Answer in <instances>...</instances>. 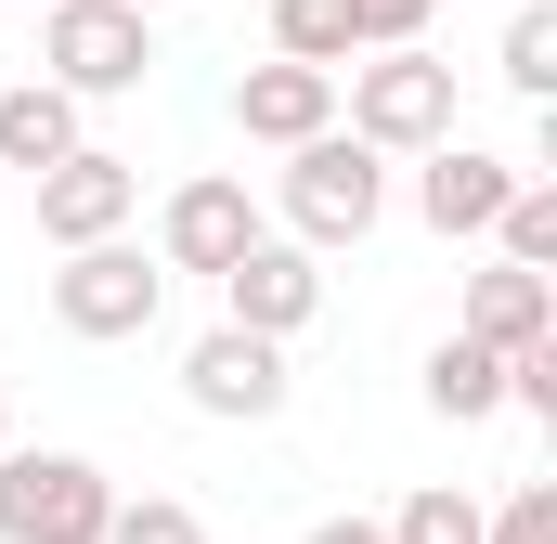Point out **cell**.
<instances>
[{"instance_id": "1", "label": "cell", "mask_w": 557, "mask_h": 544, "mask_svg": "<svg viewBox=\"0 0 557 544\" xmlns=\"http://www.w3.org/2000/svg\"><path fill=\"white\" fill-rule=\"evenodd\" d=\"M376 221H389V156L363 131L285 143V234H298V247H363Z\"/></svg>"}, {"instance_id": "2", "label": "cell", "mask_w": 557, "mask_h": 544, "mask_svg": "<svg viewBox=\"0 0 557 544\" xmlns=\"http://www.w3.org/2000/svg\"><path fill=\"white\" fill-rule=\"evenodd\" d=\"M337 91H350V131L376 143V156H428V143L454 131V65H441L428 39L350 52V65H337Z\"/></svg>"}, {"instance_id": "3", "label": "cell", "mask_w": 557, "mask_h": 544, "mask_svg": "<svg viewBox=\"0 0 557 544\" xmlns=\"http://www.w3.org/2000/svg\"><path fill=\"white\" fill-rule=\"evenodd\" d=\"M104 519H117V480L91 454L0 441V544H104Z\"/></svg>"}, {"instance_id": "4", "label": "cell", "mask_w": 557, "mask_h": 544, "mask_svg": "<svg viewBox=\"0 0 557 544\" xmlns=\"http://www.w3.org/2000/svg\"><path fill=\"white\" fill-rule=\"evenodd\" d=\"M156 311H169V260H143L131 234H91V247H65V272H52V324H65V337L117 350V337H143Z\"/></svg>"}, {"instance_id": "5", "label": "cell", "mask_w": 557, "mask_h": 544, "mask_svg": "<svg viewBox=\"0 0 557 544\" xmlns=\"http://www.w3.org/2000/svg\"><path fill=\"white\" fill-rule=\"evenodd\" d=\"M39 65H52L78 104L143 91V65H156V13H143V0H39Z\"/></svg>"}, {"instance_id": "6", "label": "cell", "mask_w": 557, "mask_h": 544, "mask_svg": "<svg viewBox=\"0 0 557 544\" xmlns=\"http://www.w3.org/2000/svg\"><path fill=\"white\" fill-rule=\"evenodd\" d=\"M208 285H221V324H247V337H298V324L324 311V247H298V234H247Z\"/></svg>"}, {"instance_id": "7", "label": "cell", "mask_w": 557, "mask_h": 544, "mask_svg": "<svg viewBox=\"0 0 557 544\" xmlns=\"http://www.w3.org/2000/svg\"><path fill=\"white\" fill-rule=\"evenodd\" d=\"M182 403L221 415V428H273L285 415V337H247V324H208L182 350Z\"/></svg>"}, {"instance_id": "8", "label": "cell", "mask_w": 557, "mask_h": 544, "mask_svg": "<svg viewBox=\"0 0 557 544\" xmlns=\"http://www.w3.org/2000/svg\"><path fill=\"white\" fill-rule=\"evenodd\" d=\"M26 182H39V234H52V247L131 234V208H143V169H131V156H104V143H65V156L26 169Z\"/></svg>"}, {"instance_id": "9", "label": "cell", "mask_w": 557, "mask_h": 544, "mask_svg": "<svg viewBox=\"0 0 557 544\" xmlns=\"http://www.w3.org/2000/svg\"><path fill=\"white\" fill-rule=\"evenodd\" d=\"M506 182H519V156H493V143H467V131H441V143H428V169H416V221L441 234V247H454V234H493Z\"/></svg>"}, {"instance_id": "10", "label": "cell", "mask_w": 557, "mask_h": 544, "mask_svg": "<svg viewBox=\"0 0 557 544\" xmlns=\"http://www.w3.org/2000/svg\"><path fill=\"white\" fill-rule=\"evenodd\" d=\"M247 234H260V208H247V182H234V169H195V182L156 208V260H169V272H221Z\"/></svg>"}, {"instance_id": "11", "label": "cell", "mask_w": 557, "mask_h": 544, "mask_svg": "<svg viewBox=\"0 0 557 544\" xmlns=\"http://www.w3.org/2000/svg\"><path fill=\"white\" fill-rule=\"evenodd\" d=\"M234 131L247 143H311V131H337V65H298V52H273V65H247L234 78Z\"/></svg>"}, {"instance_id": "12", "label": "cell", "mask_w": 557, "mask_h": 544, "mask_svg": "<svg viewBox=\"0 0 557 544\" xmlns=\"http://www.w3.org/2000/svg\"><path fill=\"white\" fill-rule=\"evenodd\" d=\"M454 324L493 337V350H532V337H557V272H532V260L467 272V311H454Z\"/></svg>"}, {"instance_id": "13", "label": "cell", "mask_w": 557, "mask_h": 544, "mask_svg": "<svg viewBox=\"0 0 557 544\" xmlns=\"http://www.w3.org/2000/svg\"><path fill=\"white\" fill-rule=\"evenodd\" d=\"M428 415H441V428H493V415H506V350L454 324V337L428 350Z\"/></svg>"}, {"instance_id": "14", "label": "cell", "mask_w": 557, "mask_h": 544, "mask_svg": "<svg viewBox=\"0 0 557 544\" xmlns=\"http://www.w3.org/2000/svg\"><path fill=\"white\" fill-rule=\"evenodd\" d=\"M78 143V91L65 78H13L0 91V169H52Z\"/></svg>"}, {"instance_id": "15", "label": "cell", "mask_w": 557, "mask_h": 544, "mask_svg": "<svg viewBox=\"0 0 557 544\" xmlns=\"http://www.w3.org/2000/svg\"><path fill=\"white\" fill-rule=\"evenodd\" d=\"M260 13H273V52H298V65H350L363 52L350 0H260Z\"/></svg>"}, {"instance_id": "16", "label": "cell", "mask_w": 557, "mask_h": 544, "mask_svg": "<svg viewBox=\"0 0 557 544\" xmlns=\"http://www.w3.org/2000/svg\"><path fill=\"white\" fill-rule=\"evenodd\" d=\"M493 65H506V91H519V104H557V13H545V0H519V13H506V52H493Z\"/></svg>"}, {"instance_id": "17", "label": "cell", "mask_w": 557, "mask_h": 544, "mask_svg": "<svg viewBox=\"0 0 557 544\" xmlns=\"http://www.w3.org/2000/svg\"><path fill=\"white\" fill-rule=\"evenodd\" d=\"M493 260H557V182H506V208H493Z\"/></svg>"}, {"instance_id": "18", "label": "cell", "mask_w": 557, "mask_h": 544, "mask_svg": "<svg viewBox=\"0 0 557 544\" xmlns=\"http://www.w3.org/2000/svg\"><path fill=\"white\" fill-rule=\"evenodd\" d=\"M389 544H480V493H454V480H428V493H403V519H389Z\"/></svg>"}, {"instance_id": "19", "label": "cell", "mask_w": 557, "mask_h": 544, "mask_svg": "<svg viewBox=\"0 0 557 544\" xmlns=\"http://www.w3.org/2000/svg\"><path fill=\"white\" fill-rule=\"evenodd\" d=\"M104 544H208V519H195V506H182V493H117V519H104Z\"/></svg>"}, {"instance_id": "20", "label": "cell", "mask_w": 557, "mask_h": 544, "mask_svg": "<svg viewBox=\"0 0 557 544\" xmlns=\"http://www.w3.org/2000/svg\"><path fill=\"white\" fill-rule=\"evenodd\" d=\"M480 544H557V480H519L506 506H480Z\"/></svg>"}, {"instance_id": "21", "label": "cell", "mask_w": 557, "mask_h": 544, "mask_svg": "<svg viewBox=\"0 0 557 544\" xmlns=\"http://www.w3.org/2000/svg\"><path fill=\"white\" fill-rule=\"evenodd\" d=\"M428 13H441V0H350L363 52H389V39H428Z\"/></svg>"}, {"instance_id": "22", "label": "cell", "mask_w": 557, "mask_h": 544, "mask_svg": "<svg viewBox=\"0 0 557 544\" xmlns=\"http://www.w3.org/2000/svg\"><path fill=\"white\" fill-rule=\"evenodd\" d=\"M311 544H389V519H311Z\"/></svg>"}, {"instance_id": "23", "label": "cell", "mask_w": 557, "mask_h": 544, "mask_svg": "<svg viewBox=\"0 0 557 544\" xmlns=\"http://www.w3.org/2000/svg\"><path fill=\"white\" fill-rule=\"evenodd\" d=\"M0 441H13V403H0Z\"/></svg>"}, {"instance_id": "24", "label": "cell", "mask_w": 557, "mask_h": 544, "mask_svg": "<svg viewBox=\"0 0 557 544\" xmlns=\"http://www.w3.org/2000/svg\"><path fill=\"white\" fill-rule=\"evenodd\" d=\"M143 13H156V0H143Z\"/></svg>"}]
</instances>
